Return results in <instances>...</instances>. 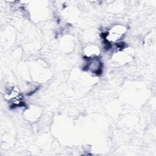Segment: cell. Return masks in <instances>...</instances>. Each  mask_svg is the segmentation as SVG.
I'll use <instances>...</instances> for the list:
<instances>
[{"instance_id":"3957f363","label":"cell","mask_w":156,"mask_h":156,"mask_svg":"<svg viewBox=\"0 0 156 156\" xmlns=\"http://www.w3.org/2000/svg\"><path fill=\"white\" fill-rule=\"evenodd\" d=\"M7 98L11 103V105L13 107L22 105V96L20 93L15 89H12L7 93Z\"/></svg>"},{"instance_id":"6da1fadb","label":"cell","mask_w":156,"mask_h":156,"mask_svg":"<svg viewBox=\"0 0 156 156\" xmlns=\"http://www.w3.org/2000/svg\"><path fill=\"white\" fill-rule=\"evenodd\" d=\"M126 30L127 29L124 26L116 24L105 32L104 37L105 39L106 42L115 43L122 39Z\"/></svg>"},{"instance_id":"7a4b0ae2","label":"cell","mask_w":156,"mask_h":156,"mask_svg":"<svg viewBox=\"0 0 156 156\" xmlns=\"http://www.w3.org/2000/svg\"><path fill=\"white\" fill-rule=\"evenodd\" d=\"M102 62L96 57H87V63L84 68L88 71L96 75H99L102 72Z\"/></svg>"}]
</instances>
